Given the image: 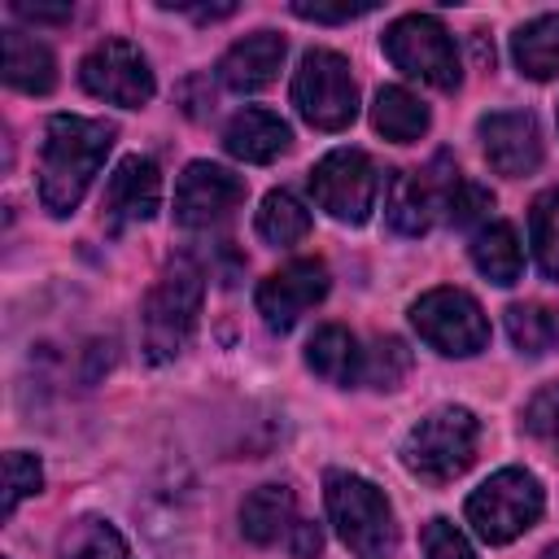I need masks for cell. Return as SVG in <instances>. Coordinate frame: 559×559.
Segmentation results:
<instances>
[{"label":"cell","instance_id":"6da1fadb","mask_svg":"<svg viewBox=\"0 0 559 559\" xmlns=\"http://www.w3.org/2000/svg\"><path fill=\"white\" fill-rule=\"evenodd\" d=\"M114 140H118V131L105 118H79V114L48 118L44 144H39V201L48 214L66 218L83 201V192L100 175Z\"/></svg>","mask_w":559,"mask_h":559},{"label":"cell","instance_id":"7a4b0ae2","mask_svg":"<svg viewBox=\"0 0 559 559\" xmlns=\"http://www.w3.org/2000/svg\"><path fill=\"white\" fill-rule=\"evenodd\" d=\"M205 301V271L192 258H170L144 297V354L148 362H170L188 349Z\"/></svg>","mask_w":559,"mask_h":559},{"label":"cell","instance_id":"3957f363","mask_svg":"<svg viewBox=\"0 0 559 559\" xmlns=\"http://www.w3.org/2000/svg\"><path fill=\"white\" fill-rule=\"evenodd\" d=\"M476 445H480V419L467 406H437L406 432L402 463L411 476L428 485H450L472 467Z\"/></svg>","mask_w":559,"mask_h":559},{"label":"cell","instance_id":"277c9868","mask_svg":"<svg viewBox=\"0 0 559 559\" xmlns=\"http://www.w3.org/2000/svg\"><path fill=\"white\" fill-rule=\"evenodd\" d=\"M323 498H328V515L341 533V542L358 555V559H393L397 550V520L389 498L354 476V472H328L323 476Z\"/></svg>","mask_w":559,"mask_h":559},{"label":"cell","instance_id":"5b68a950","mask_svg":"<svg viewBox=\"0 0 559 559\" xmlns=\"http://www.w3.org/2000/svg\"><path fill=\"white\" fill-rule=\"evenodd\" d=\"M542 507H546L542 480H537L533 472H524V467H502V472H493L485 485L472 489L463 515H467V524H472V533H476L480 542L507 546V542H515L524 528L537 524Z\"/></svg>","mask_w":559,"mask_h":559},{"label":"cell","instance_id":"8992f818","mask_svg":"<svg viewBox=\"0 0 559 559\" xmlns=\"http://www.w3.org/2000/svg\"><path fill=\"white\" fill-rule=\"evenodd\" d=\"M384 57L406 74L419 79L437 92H454L463 83V66H459V48L454 35L441 26V17L432 13H406L397 17L384 35H380Z\"/></svg>","mask_w":559,"mask_h":559},{"label":"cell","instance_id":"52a82bcc","mask_svg":"<svg viewBox=\"0 0 559 559\" xmlns=\"http://www.w3.org/2000/svg\"><path fill=\"white\" fill-rule=\"evenodd\" d=\"M293 105L314 131H345L358 114V83L349 61L332 48H310L293 74Z\"/></svg>","mask_w":559,"mask_h":559},{"label":"cell","instance_id":"ba28073f","mask_svg":"<svg viewBox=\"0 0 559 559\" xmlns=\"http://www.w3.org/2000/svg\"><path fill=\"white\" fill-rule=\"evenodd\" d=\"M384 175L376 170V162L362 148H332L328 157L314 162L310 170V197L323 214H332L336 223H367L376 201H380Z\"/></svg>","mask_w":559,"mask_h":559},{"label":"cell","instance_id":"9c48e42d","mask_svg":"<svg viewBox=\"0 0 559 559\" xmlns=\"http://www.w3.org/2000/svg\"><path fill=\"white\" fill-rule=\"evenodd\" d=\"M411 323L419 341H428L445 358H472L489 345V319L480 301L463 288H428L411 306Z\"/></svg>","mask_w":559,"mask_h":559},{"label":"cell","instance_id":"30bf717a","mask_svg":"<svg viewBox=\"0 0 559 559\" xmlns=\"http://www.w3.org/2000/svg\"><path fill=\"white\" fill-rule=\"evenodd\" d=\"M459 166L437 153L424 170H397L389 179V197H384V218L397 236H424L437 218H445L450 197L459 188Z\"/></svg>","mask_w":559,"mask_h":559},{"label":"cell","instance_id":"8fae6325","mask_svg":"<svg viewBox=\"0 0 559 559\" xmlns=\"http://www.w3.org/2000/svg\"><path fill=\"white\" fill-rule=\"evenodd\" d=\"M79 83L96 96V100H109V105H122V109H140L153 100L157 83H153V70L144 61V52L131 44V39H100L83 61H79Z\"/></svg>","mask_w":559,"mask_h":559},{"label":"cell","instance_id":"7c38bea8","mask_svg":"<svg viewBox=\"0 0 559 559\" xmlns=\"http://www.w3.org/2000/svg\"><path fill=\"white\" fill-rule=\"evenodd\" d=\"M328 266L319 258H293L288 266L271 271L258 293H253V306L262 314V323L271 332H288L310 306H319L328 297Z\"/></svg>","mask_w":559,"mask_h":559},{"label":"cell","instance_id":"4fadbf2b","mask_svg":"<svg viewBox=\"0 0 559 559\" xmlns=\"http://www.w3.org/2000/svg\"><path fill=\"white\" fill-rule=\"evenodd\" d=\"M245 201V179L218 162H188L175 183V223L210 227Z\"/></svg>","mask_w":559,"mask_h":559},{"label":"cell","instance_id":"5bb4252c","mask_svg":"<svg viewBox=\"0 0 559 559\" xmlns=\"http://www.w3.org/2000/svg\"><path fill=\"white\" fill-rule=\"evenodd\" d=\"M480 148H485V162L507 175V179H520V175H533L542 166V127L533 114L524 109H502V114H489L480 118Z\"/></svg>","mask_w":559,"mask_h":559},{"label":"cell","instance_id":"9a60e30c","mask_svg":"<svg viewBox=\"0 0 559 559\" xmlns=\"http://www.w3.org/2000/svg\"><path fill=\"white\" fill-rule=\"evenodd\" d=\"M162 205V170L153 157H122L105 183V218L114 231L122 227H135V223H148Z\"/></svg>","mask_w":559,"mask_h":559},{"label":"cell","instance_id":"2e32d148","mask_svg":"<svg viewBox=\"0 0 559 559\" xmlns=\"http://www.w3.org/2000/svg\"><path fill=\"white\" fill-rule=\"evenodd\" d=\"M284 52H288V44H284V35L280 31H253V35H245V39H236L223 57H218V83L223 87H231V92H262V87H271L275 83V74H280V66H284Z\"/></svg>","mask_w":559,"mask_h":559},{"label":"cell","instance_id":"e0dca14e","mask_svg":"<svg viewBox=\"0 0 559 559\" xmlns=\"http://www.w3.org/2000/svg\"><path fill=\"white\" fill-rule=\"evenodd\" d=\"M288 144H293V127H288L280 114L258 109V105L240 109V114L227 122V131H223V148H227L236 162H253V166L275 162L280 153H288Z\"/></svg>","mask_w":559,"mask_h":559},{"label":"cell","instance_id":"ac0fdd59","mask_svg":"<svg viewBox=\"0 0 559 559\" xmlns=\"http://www.w3.org/2000/svg\"><path fill=\"white\" fill-rule=\"evenodd\" d=\"M301 528L297 515V498L288 485H258L245 502H240V533L253 546H275V542H293V533Z\"/></svg>","mask_w":559,"mask_h":559},{"label":"cell","instance_id":"d6986e66","mask_svg":"<svg viewBox=\"0 0 559 559\" xmlns=\"http://www.w3.org/2000/svg\"><path fill=\"white\" fill-rule=\"evenodd\" d=\"M362 354H367V349H358L354 332L341 328V323H323V328L306 341V362H310V371L323 376L328 384H341V389H349V384L362 380Z\"/></svg>","mask_w":559,"mask_h":559},{"label":"cell","instance_id":"ffe728a7","mask_svg":"<svg viewBox=\"0 0 559 559\" xmlns=\"http://www.w3.org/2000/svg\"><path fill=\"white\" fill-rule=\"evenodd\" d=\"M4 83L26 92V96H48L57 87L52 52L39 39H31L26 31H17V26L4 31Z\"/></svg>","mask_w":559,"mask_h":559},{"label":"cell","instance_id":"44dd1931","mask_svg":"<svg viewBox=\"0 0 559 559\" xmlns=\"http://www.w3.org/2000/svg\"><path fill=\"white\" fill-rule=\"evenodd\" d=\"M371 127L384 135V140H397V144H415L428 127H432V114L428 105L406 92V87H380L376 100H371Z\"/></svg>","mask_w":559,"mask_h":559},{"label":"cell","instance_id":"7402d4cb","mask_svg":"<svg viewBox=\"0 0 559 559\" xmlns=\"http://www.w3.org/2000/svg\"><path fill=\"white\" fill-rule=\"evenodd\" d=\"M511 57L524 79H559V13H542L511 35Z\"/></svg>","mask_w":559,"mask_h":559},{"label":"cell","instance_id":"603a6c76","mask_svg":"<svg viewBox=\"0 0 559 559\" xmlns=\"http://www.w3.org/2000/svg\"><path fill=\"white\" fill-rule=\"evenodd\" d=\"M472 262L485 280L493 284H515L524 275V249H520V236L511 223H485L476 236H472Z\"/></svg>","mask_w":559,"mask_h":559},{"label":"cell","instance_id":"cb8c5ba5","mask_svg":"<svg viewBox=\"0 0 559 559\" xmlns=\"http://www.w3.org/2000/svg\"><path fill=\"white\" fill-rule=\"evenodd\" d=\"M253 227H258V236H262L266 245L288 249V245L306 240V231H310V210H306V205H301L293 192L275 188V192H266V197H262Z\"/></svg>","mask_w":559,"mask_h":559},{"label":"cell","instance_id":"d4e9b609","mask_svg":"<svg viewBox=\"0 0 559 559\" xmlns=\"http://www.w3.org/2000/svg\"><path fill=\"white\" fill-rule=\"evenodd\" d=\"M57 559H131L122 533L109 524V520H96V515H83L74 520L61 542H57Z\"/></svg>","mask_w":559,"mask_h":559},{"label":"cell","instance_id":"484cf974","mask_svg":"<svg viewBox=\"0 0 559 559\" xmlns=\"http://www.w3.org/2000/svg\"><path fill=\"white\" fill-rule=\"evenodd\" d=\"M528 240L546 280H559V188H546L528 205Z\"/></svg>","mask_w":559,"mask_h":559},{"label":"cell","instance_id":"4316f807","mask_svg":"<svg viewBox=\"0 0 559 559\" xmlns=\"http://www.w3.org/2000/svg\"><path fill=\"white\" fill-rule=\"evenodd\" d=\"M507 332H511V345L520 349V354H528V358H537V354H546L550 349V310H542V306H524V301H515V306H507Z\"/></svg>","mask_w":559,"mask_h":559},{"label":"cell","instance_id":"83f0119b","mask_svg":"<svg viewBox=\"0 0 559 559\" xmlns=\"http://www.w3.org/2000/svg\"><path fill=\"white\" fill-rule=\"evenodd\" d=\"M411 371V349L397 336H380L367 354H362V380L376 389H393L402 376Z\"/></svg>","mask_w":559,"mask_h":559},{"label":"cell","instance_id":"f1b7e54d","mask_svg":"<svg viewBox=\"0 0 559 559\" xmlns=\"http://www.w3.org/2000/svg\"><path fill=\"white\" fill-rule=\"evenodd\" d=\"M524 432L533 441H542L559 459V380L555 384H542L528 397V406H524Z\"/></svg>","mask_w":559,"mask_h":559},{"label":"cell","instance_id":"f546056e","mask_svg":"<svg viewBox=\"0 0 559 559\" xmlns=\"http://www.w3.org/2000/svg\"><path fill=\"white\" fill-rule=\"evenodd\" d=\"M39 485H44V467H39V459L13 450V454L4 459V515H13V511L22 507V498L39 493Z\"/></svg>","mask_w":559,"mask_h":559},{"label":"cell","instance_id":"4dcf8cb0","mask_svg":"<svg viewBox=\"0 0 559 559\" xmlns=\"http://www.w3.org/2000/svg\"><path fill=\"white\" fill-rule=\"evenodd\" d=\"M489 210H493V192H489V188H480V183H472V179H459V188H454V197H450L445 218H450L454 227H472V223L489 218Z\"/></svg>","mask_w":559,"mask_h":559},{"label":"cell","instance_id":"1f68e13d","mask_svg":"<svg viewBox=\"0 0 559 559\" xmlns=\"http://www.w3.org/2000/svg\"><path fill=\"white\" fill-rule=\"evenodd\" d=\"M424 559H476V550L450 520L437 515L424 524Z\"/></svg>","mask_w":559,"mask_h":559},{"label":"cell","instance_id":"d6a6232c","mask_svg":"<svg viewBox=\"0 0 559 559\" xmlns=\"http://www.w3.org/2000/svg\"><path fill=\"white\" fill-rule=\"evenodd\" d=\"M297 17L306 22H349V17H362L371 13V4H345V9H323V4H293Z\"/></svg>","mask_w":559,"mask_h":559},{"label":"cell","instance_id":"836d02e7","mask_svg":"<svg viewBox=\"0 0 559 559\" xmlns=\"http://www.w3.org/2000/svg\"><path fill=\"white\" fill-rule=\"evenodd\" d=\"M13 13L26 17V22H70V9H66V4H61V9H48V4H26V0H17Z\"/></svg>","mask_w":559,"mask_h":559},{"label":"cell","instance_id":"e575fe53","mask_svg":"<svg viewBox=\"0 0 559 559\" xmlns=\"http://www.w3.org/2000/svg\"><path fill=\"white\" fill-rule=\"evenodd\" d=\"M550 349H559V310H550Z\"/></svg>","mask_w":559,"mask_h":559},{"label":"cell","instance_id":"d590c367","mask_svg":"<svg viewBox=\"0 0 559 559\" xmlns=\"http://www.w3.org/2000/svg\"><path fill=\"white\" fill-rule=\"evenodd\" d=\"M542 559H559V542H555V546H546V550H542Z\"/></svg>","mask_w":559,"mask_h":559}]
</instances>
